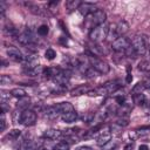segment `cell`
<instances>
[{
    "label": "cell",
    "instance_id": "obj_40",
    "mask_svg": "<svg viewBox=\"0 0 150 150\" xmlns=\"http://www.w3.org/2000/svg\"><path fill=\"white\" fill-rule=\"evenodd\" d=\"M137 131L139 134H146V132H150V125L149 127H141L139 129H137Z\"/></svg>",
    "mask_w": 150,
    "mask_h": 150
},
{
    "label": "cell",
    "instance_id": "obj_48",
    "mask_svg": "<svg viewBox=\"0 0 150 150\" xmlns=\"http://www.w3.org/2000/svg\"><path fill=\"white\" fill-rule=\"evenodd\" d=\"M109 150H111V149H109Z\"/></svg>",
    "mask_w": 150,
    "mask_h": 150
},
{
    "label": "cell",
    "instance_id": "obj_47",
    "mask_svg": "<svg viewBox=\"0 0 150 150\" xmlns=\"http://www.w3.org/2000/svg\"><path fill=\"white\" fill-rule=\"evenodd\" d=\"M149 90H150V87H149Z\"/></svg>",
    "mask_w": 150,
    "mask_h": 150
},
{
    "label": "cell",
    "instance_id": "obj_18",
    "mask_svg": "<svg viewBox=\"0 0 150 150\" xmlns=\"http://www.w3.org/2000/svg\"><path fill=\"white\" fill-rule=\"evenodd\" d=\"M62 70L60 68H56V67H48V68H45L43 69V74L45 77H48V79H54L56 75H59Z\"/></svg>",
    "mask_w": 150,
    "mask_h": 150
},
{
    "label": "cell",
    "instance_id": "obj_45",
    "mask_svg": "<svg viewBox=\"0 0 150 150\" xmlns=\"http://www.w3.org/2000/svg\"><path fill=\"white\" fill-rule=\"evenodd\" d=\"M148 114H149V115H150V109H149V112H148Z\"/></svg>",
    "mask_w": 150,
    "mask_h": 150
},
{
    "label": "cell",
    "instance_id": "obj_9",
    "mask_svg": "<svg viewBox=\"0 0 150 150\" xmlns=\"http://www.w3.org/2000/svg\"><path fill=\"white\" fill-rule=\"evenodd\" d=\"M98 8H96L93 4H90V2H82L81 4V6L79 7V12L82 14V15H84V16H88L89 14H93L94 12H96Z\"/></svg>",
    "mask_w": 150,
    "mask_h": 150
},
{
    "label": "cell",
    "instance_id": "obj_1",
    "mask_svg": "<svg viewBox=\"0 0 150 150\" xmlns=\"http://www.w3.org/2000/svg\"><path fill=\"white\" fill-rule=\"evenodd\" d=\"M109 26L110 25H108L107 22H104V23H102L100 26H96L93 29H90V32H89L90 40L94 41V42H101V41H103L108 36Z\"/></svg>",
    "mask_w": 150,
    "mask_h": 150
},
{
    "label": "cell",
    "instance_id": "obj_12",
    "mask_svg": "<svg viewBox=\"0 0 150 150\" xmlns=\"http://www.w3.org/2000/svg\"><path fill=\"white\" fill-rule=\"evenodd\" d=\"M53 82H54L55 84H57V86L64 87V86H67L68 82H69V75H67L66 71L62 70L59 75H56V76L53 79Z\"/></svg>",
    "mask_w": 150,
    "mask_h": 150
},
{
    "label": "cell",
    "instance_id": "obj_39",
    "mask_svg": "<svg viewBox=\"0 0 150 150\" xmlns=\"http://www.w3.org/2000/svg\"><path fill=\"white\" fill-rule=\"evenodd\" d=\"M93 117H94V114H93V112H87L86 116L82 117V120H83L84 122H90V121L93 120Z\"/></svg>",
    "mask_w": 150,
    "mask_h": 150
},
{
    "label": "cell",
    "instance_id": "obj_22",
    "mask_svg": "<svg viewBox=\"0 0 150 150\" xmlns=\"http://www.w3.org/2000/svg\"><path fill=\"white\" fill-rule=\"evenodd\" d=\"M43 69L41 66H38L35 68H32V69H25V74H27L28 76H38V75H42L43 74Z\"/></svg>",
    "mask_w": 150,
    "mask_h": 150
},
{
    "label": "cell",
    "instance_id": "obj_14",
    "mask_svg": "<svg viewBox=\"0 0 150 150\" xmlns=\"http://www.w3.org/2000/svg\"><path fill=\"white\" fill-rule=\"evenodd\" d=\"M43 136L48 139H56V138H60L62 136V131L57 130V129H54V128H49V129L45 130Z\"/></svg>",
    "mask_w": 150,
    "mask_h": 150
},
{
    "label": "cell",
    "instance_id": "obj_25",
    "mask_svg": "<svg viewBox=\"0 0 150 150\" xmlns=\"http://www.w3.org/2000/svg\"><path fill=\"white\" fill-rule=\"evenodd\" d=\"M81 4L82 2L79 1V0H69V1L66 2V7H67V9L69 12H71L74 9H79V7L81 6Z\"/></svg>",
    "mask_w": 150,
    "mask_h": 150
},
{
    "label": "cell",
    "instance_id": "obj_16",
    "mask_svg": "<svg viewBox=\"0 0 150 150\" xmlns=\"http://www.w3.org/2000/svg\"><path fill=\"white\" fill-rule=\"evenodd\" d=\"M115 28H116L117 35H118V36H123V35L129 30V25H128L127 21L122 20V21H120L117 25H115Z\"/></svg>",
    "mask_w": 150,
    "mask_h": 150
},
{
    "label": "cell",
    "instance_id": "obj_5",
    "mask_svg": "<svg viewBox=\"0 0 150 150\" xmlns=\"http://www.w3.org/2000/svg\"><path fill=\"white\" fill-rule=\"evenodd\" d=\"M131 46L137 55H144L146 52V43L145 39L142 35H135L131 40Z\"/></svg>",
    "mask_w": 150,
    "mask_h": 150
},
{
    "label": "cell",
    "instance_id": "obj_27",
    "mask_svg": "<svg viewBox=\"0 0 150 150\" xmlns=\"http://www.w3.org/2000/svg\"><path fill=\"white\" fill-rule=\"evenodd\" d=\"M4 33L7 36H11V38H18V35H19L18 30L14 27H5L4 28Z\"/></svg>",
    "mask_w": 150,
    "mask_h": 150
},
{
    "label": "cell",
    "instance_id": "obj_34",
    "mask_svg": "<svg viewBox=\"0 0 150 150\" xmlns=\"http://www.w3.org/2000/svg\"><path fill=\"white\" fill-rule=\"evenodd\" d=\"M9 96H12V95H11V91H6V90H4V89L0 90V98H1V102H6L7 100H9Z\"/></svg>",
    "mask_w": 150,
    "mask_h": 150
},
{
    "label": "cell",
    "instance_id": "obj_6",
    "mask_svg": "<svg viewBox=\"0 0 150 150\" xmlns=\"http://www.w3.org/2000/svg\"><path fill=\"white\" fill-rule=\"evenodd\" d=\"M20 123L23 124L25 127H30L34 125L36 122V112L30 109H25L20 114Z\"/></svg>",
    "mask_w": 150,
    "mask_h": 150
},
{
    "label": "cell",
    "instance_id": "obj_46",
    "mask_svg": "<svg viewBox=\"0 0 150 150\" xmlns=\"http://www.w3.org/2000/svg\"><path fill=\"white\" fill-rule=\"evenodd\" d=\"M149 50H150V43H149Z\"/></svg>",
    "mask_w": 150,
    "mask_h": 150
},
{
    "label": "cell",
    "instance_id": "obj_35",
    "mask_svg": "<svg viewBox=\"0 0 150 150\" xmlns=\"http://www.w3.org/2000/svg\"><path fill=\"white\" fill-rule=\"evenodd\" d=\"M11 82H12V77H11L9 75L4 74V75L0 76V83H1V84H9Z\"/></svg>",
    "mask_w": 150,
    "mask_h": 150
},
{
    "label": "cell",
    "instance_id": "obj_26",
    "mask_svg": "<svg viewBox=\"0 0 150 150\" xmlns=\"http://www.w3.org/2000/svg\"><path fill=\"white\" fill-rule=\"evenodd\" d=\"M11 95L16 97V98H22V97L26 96V91H25V89L18 87V88H14V89L11 90Z\"/></svg>",
    "mask_w": 150,
    "mask_h": 150
},
{
    "label": "cell",
    "instance_id": "obj_10",
    "mask_svg": "<svg viewBox=\"0 0 150 150\" xmlns=\"http://www.w3.org/2000/svg\"><path fill=\"white\" fill-rule=\"evenodd\" d=\"M6 52H7L8 56H9L11 59L15 60V61H20V62H21L22 59L25 57V56L22 55L21 50H20L19 48H16V47H13V46H9V47L6 49Z\"/></svg>",
    "mask_w": 150,
    "mask_h": 150
},
{
    "label": "cell",
    "instance_id": "obj_24",
    "mask_svg": "<svg viewBox=\"0 0 150 150\" xmlns=\"http://www.w3.org/2000/svg\"><path fill=\"white\" fill-rule=\"evenodd\" d=\"M145 88H146V84H145V82H138L137 84H135V87L132 88L131 93H132V95L143 94V91L145 90Z\"/></svg>",
    "mask_w": 150,
    "mask_h": 150
},
{
    "label": "cell",
    "instance_id": "obj_7",
    "mask_svg": "<svg viewBox=\"0 0 150 150\" xmlns=\"http://www.w3.org/2000/svg\"><path fill=\"white\" fill-rule=\"evenodd\" d=\"M130 46H131V41L125 36H120L114 42H111V49L117 53H122V52L124 53Z\"/></svg>",
    "mask_w": 150,
    "mask_h": 150
},
{
    "label": "cell",
    "instance_id": "obj_32",
    "mask_svg": "<svg viewBox=\"0 0 150 150\" xmlns=\"http://www.w3.org/2000/svg\"><path fill=\"white\" fill-rule=\"evenodd\" d=\"M48 33H49V27H48L47 25H41V26H39V28H38V34H39V35L46 36Z\"/></svg>",
    "mask_w": 150,
    "mask_h": 150
},
{
    "label": "cell",
    "instance_id": "obj_37",
    "mask_svg": "<svg viewBox=\"0 0 150 150\" xmlns=\"http://www.w3.org/2000/svg\"><path fill=\"white\" fill-rule=\"evenodd\" d=\"M0 124H1V127H0V130H1V131H4V130L6 129V120H5V112H2V111H1Z\"/></svg>",
    "mask_w": 150,
    "mask_h": 150
},
{
    "label": "cell",
    "instance_id": "obj_38",
    "mask_svg": "<svg viewBox=\"0 0 150 150\" xmlns=\"http://www.w3.org/2000/svg\"><path fill=\"white\" fill-rule=\"evenodd\" d=\"M132 81V76H131V73H130V67L127 68V76H125V82L127 83H131Z\"/></svg>",
    "mask_w": 150,
    "mask_h": 150
},
{
    "label": "cell",
    "instance_id": "obj_13",
    "mask_svg": "<svg viewBox=\"0 0 150 150\" xmlns=\"http://www.w3.org/2000/svg\"><path fill=\"white\" fill-rule=\"evenodd\" d=\"M55 108L59 110V112L61 115L70 112V111H74V107H73V104L70 102H60V103L55 104Z\"/></svg>",
    "mask_w": 150,
    "mask_h": 150
},
{
    "label": "cell",
    "instance_id": "obj_17",
    "mask_svg": "<svg viewBox=\"0 0 150 150\" xmlns=\"http://www.w3.org/2000/svg\"><path fill=\"white\" fill-rule=\"evenodd\" d=\"M88 52H89L90 56H95V57L102 56L104 54V50L100 46H97V45H89L88 46Z\"/></svg>",
    "mask_w": 150,
    "mask_h": 150
},
{
    "label": "cell",
    "instance_id": "obj_19",
    "mask_svg": "<svg viewBox=\"0 0 150 150\" xmlns=\"http://www.w3.org/2000/svg\"><path fill=\"white\" fill-rule=\"evenodd\" d=\"M61 114L59 112V110L55 108V105H52V107H48L45 109V116L49 120H55L60 116Z\"/></svg>",
    "mask_w": 150,
    "mask_h": 150
},
{
    "label": "cell",
    "instance_id": "obj_23",
    "mask_svg": "<svg viewBox=\"0 0 150 150\" xmlns=\"http://www.w3.org/2000/svg\"><path fill=\"white\" fill-rule=\"evenodd\" d=\"M34 149H35L34 143L32 141H27V139L22 141L18 146V150H34Z\"/></svg>",
    "mask_w": 150,
    "mask_h": 150
},
{
    "label": "cell",
    "instance_id": "obj_30",
    "mask_svg": "<svg viewBox=\"0 0 150 150\" xmlns=\"http://www.w3.org/2000/svg\"><path fill=\"white\" fill-rule=\"evenodd\" d=\"M29 102H30V98L27 97V96H25L22 98H19V102H18L16 107L18 108H27L29 105Z\"/></svg>",
    "mask_w": 150,
    "mask_h": 150
},
{
    "label": "cell",
    "instance_id": "obj_43",
    "mask_svg": "<svg viewBox=\"0 0 150 150\" xmlns=\"http://www.w3.org/2000/svg\"><path fill=\"white\" fill-rule=\"evenodd\" d=\"M38 150H48V149H46V148H43V146H41V148H39Z\"/></svg>",
    "mask_w": 150,
    "mask_h": 150
},
{
    "label": "cell",
    "instance_id": "obj_4",
    "mask_svg": "<svg viewBox=\"0 0 150 150\" xmlns=\"http://www.w3.org/2000/svg\"><path fill=\"white\" fill-rule=\"evenodd\" d=\"M88 60H89V64L90 67L96 70L97 73L100 74H107L109 70H110V67L107 62H104L103 60L98 59V57H95V56H88Z\"/></svg>",
    "mask_w": 150,
    "mask_h": 150
},
{
    "label": "cell",
    "instance_id": "obj_33",
    "mask_svg": "<svg viewBox=\"0 0 150 150\" xmlns=\"http://www.w3.org/2000/svg\"><path fill=\"white\" fill-rule=\"evenodd\" d=\"M20 135H21V130H19V129H13V130H11V131L7 134V137L11 138V139H16V138H19Z\"/></svg>",
    "mask_w": 150,
    "mask_h": 150
},
{
    "label": "cell",
    "instance_id": "obj_31",
    "mask_svg": "<svg viewBox=\"0 0 150 150\" xmlns=\"http://www.w3.org/2000/svg\"><path fill=\"white\" fill-rule=\"evenodd\" d=\"M56 56V52L53 49V48H47L46 52H45V57L47 60H54Z\"/></svg>",
    "mask_w": 150,
    "mask_h": 150
},
{
    "label": "cell",
    "instance_id": "obj_41",
    "mask_svg": "<svg viewBox=\"0 0 150 150\" xmlns=\"http://www.w3.org/2000/svg\"><path fill=\"white\" fill-rule=\"evenodd\" d=\"M138 150H149V146L146 144H141L138 146Z\"/></svg>",
    "mask_w": 150,
    "mask_h": 150
},
{
    "label": "cell",
    "instance_id": "obj_20",
    "mask_svg": "<svg viewBox=\"0 0 150 150\" xmlns=\"http://www.w3.org/2000/svg\"><path fill=\"white\" fill-rule=\"evenodd\" d=\"M77 112L74 110V111H70V112H67V114H63V115H61V118H62V121L64 122V123H68V124H70V123H74L76 120H77Z\"/></svg>",
    "mask_w": 150,
    "mask_h": 150
},
{
    "label": "cell",
    "instance_id": "obj_21",
    "mask_svg": "<svg viewBox=\"0 0 150 150\" xmlns=\"http://www.w3.org/2000/svg\"><path fill=\"white\" fill-rule=\"evenodd\" d=\"M89 90H90V89L88 88V86L81 84V86L74 88V89L70 91V95H71V96H80V95H83V94H88Z\"/></svg>",
    "mask_w": 150,
    "mask_h": 150
},
{
    "label": "cell",
    "instance_id": "obj_42",
    "mask_svg": "<svg viewBox=\"0 0 150 150\" xmlns=\"http://www.w3.org/2000/svg\"><path fill=\"white\" fill-rule=\"evenodd\" d=\"M79 150H93L90 146H88V145H84V146H81V148H79Z\"/></svg>",
    "mask_w": 150,
    "mask_h": 150
},
{
    "label": "cell",
    "instance_id": "obj_29",
    "mask_svg": "<svg viewBox=\"0 0 150 150\" xmlns=\"http://www.w3.org/2000/svg\"><path fill=\"white\" fill-rule=\"evenodd\" d=\"M145 96L144 94H138V95H134V103H136L137 105H143L145 103Z\"/></svg>",
    "mask_w": 150,
    "mask_h": 150
},
{
    "label": "cell",
    "instance_id": "obj_11",
    "mask_svg": "<svg viewBox=\"0 0 150 150\" xmlns=\"http://www.w3.org/2000/svg\"><path fill=\"white\" fill-rule=\"evenodd\" d=\"M21 63L23 64L25 69H32V68H35V67L39 66V64H38L39 61H38V59H36L35 56H25V57L22 59Z\"/></svg>",
    "mask_w": 150,
    "mask_h": 150
},
{
    "label": "cell",
    "instance_id": "obj_2",
    "mask_svg": "<svg viewBox=\"0 0 150 150\" xmlns=\"http://www.w3.org/2000/svg\"><path fill=\"white\" fill-rule=\"evenodd\" d=\"M121 88V84H120V82L118 81H116V80H114V81H108V82H105L103 86H101V87H97L96 89H95V91H96V94L97 95H109V94H112V93H115V91H117L118 89Z\"/></svg>",
    "mask_w": 150,
    "mask_h": 150
},
{
    "label": "cell",
    "instance_id": "obj_3",
    "mask_svg": "<svg viewBox=\"0 0 150 150\" xmlns=\"http://www.w3.org/2000/svg\"><path fill=\"white\" fill-rule=\"evenodd\" d=\"M105 19H107V15L101 9H97L93 14H89L88 16H86V21H87V23H90V28L91 29L94 27H96V26H100V25L104 23Z\"/></svg>",
    "mask_w": 150,
    "mask_h": 150
},
{
    "label": "cell",
    "instance_id": "obj_44",
    "mask_svg": "<svg viewBox=\"0 0 150 150\" xmlns=\"http://www.w3.org/2000/svg\"><path fill=\"white\" fill-rule=\"evenodd\" d=\"M125 150H130V148H129V146H127V148H125Z\"/></svg>",
    "mask_w": 150,
    "mask_h": 150
},
{
    "label": "cell",
    "instance_id": "obj_36",
    "mask_svg": "<svg viewBox=\"0 0 150 150\" xmlns=\"http://www.w3.org/2000/svg\"><path fill=\"white\" fill-rule=\"evenodd\" d=\"M150 67H149V62H146V61H142V62H139V64H138V69L139 70H148Z\"/></svg>",
    "mask_w": 150,
    "mask_h": 150
},
{
    "label": "cell",
    "instance_id": "obj_15",
    "mask_svg": "<svg viewBox=\"0 0 150 150\" xmlns=\"http://www.w3.org/2000/svg\"><path fill=\"white\" fill-rule=\"evenodd\" d=\"M111 139V132L110 131H103L101 132V135L97 137V141H96V144L98 146H103L105 144H108Z\"/></svg>",
    "mask_w": 150,
    "mask_h": 150
},
{
    "label": "cell",
    "instance_id": "obj_28",
    "mask_svg": "<svg viewBox=\"0 0 150 150\" xmlns=\"http://www.w3.org/2000/svg\"><path fill=\"white\" fill-rule=\"evenodd\" d=\"M53 149L54 150H69V143L66 141H61V142L56 143Z\"/></svg>",
    "mask_w": 150,
    "mask_h": 150
},
{
    "label": "cell",
    "instance_id": "obj_8",
    "mask_svg": "<svg viewBox=\"0 0 150 150\" xmlns=\"http://www.w3.org/2000/svg\"><path fill=\"white\" fill-rule=\"evenodd\" d=\"M16 40H18L21 45H23V46H30V45L34 43V38H33V35H32L29 32L19 33Z\"/></svg>",
    "mask_w": 150,
    "mask_h": 150
}]
</instances>
